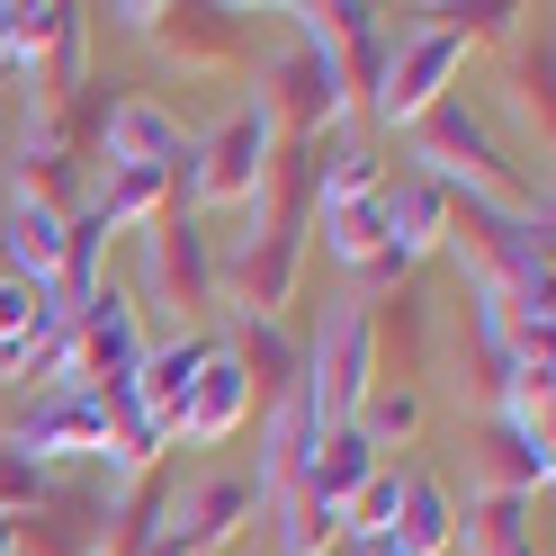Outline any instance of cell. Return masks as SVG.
<instances>
[{
    "mask_svg": "<svg viewBox=\"0 0 556 556\" xmlns=\"http://www.w3.org/2000/svg\"><path fill=\"white\" fill-rule=\"evenodd\" d=\"M413 162L404 170H422V180H440L448 198H484V206H511V216H547V198L530 189V170H520V153L503 144V126L476 109V99H440L431 117H413Z\"/></svg>",
    "mask_w": 556,
    "mask_h": 556,
    "instance_id": "1",
    "label": "cell"
},
{
    "mask_svg": "<svg viewBox=\"0 0 556 556\" xmlns=\"http://www.w3.org/2000/svg\"><path fill=\"white\" fill-rule=\"evenodd\" d=\"M520 18H530V10H422V27H404V37H395V63H387V81H377L368 117L387 126V135L413 126V117H431L440 99H458L476 46L484 37H511Z\"/></svg>",
    "mask_w": 556,
    "mask_h": 556,
    "instance_id": "2",
    "label": "cell"
},
{
    "mask_svg": "<svg viewBox=\"0 0 556 556\" xmlns=\"http://www.w3.org/2000/svg\"><path fill=\"white\" fill-rule=\"evenodd\" d=\"M288 135L269 126L261 99H242V109H225L206 135H189V153L170 162V180H180V206L189 216H216V206H242L252 216L261 206V180H269V162Z\"/></svg>",
    "mask_w": 556,
    "mask_h": 556,
    "instance_id": "3",
    "label": "cell"
},
{
    "mask_svg": "<svg viewBox=\"0 0 556 556\" xmlns=\"http://www.w3.org/2000/svg\"><path fill=\"white\" fill-rule=\"evenodd\" d=\"M448 261L467 288H494L511 305H547V216H511V206L458 198L448 206Z\"/></svg>",
    "mask_w": 556,
    "mask_h": 556,
    "instance_id": "4",
    "label": "cell"
},
{
    "mask_svg": "<svg viewBox=\"0 0 556 556\" xmlns=\"http://www.w3.org/2000/svg\"><path fill=\"white\" fill-rule=\"evenodd\" d=\"M135 242H144V278H135L144 324L162 315L170 332H198L206 315H225V305H216V233H206V216L170 206V216H153Z\"/></svg>",
    "mask_w": 556,
    "mask_h": 556,
    "instance_id": "5",
    "label": "cell"
},
{
    "mask_svg": "<svg viewBox=\"0 0 556 556\" xmlns=\"http://www.w3.org/2000/svg\"><path fill=\"white\" fill-rule=\"evenodd\" d=\"M296 404L315 413V431H341L377 395V341H368V296H332L324 332L296 351Z\"/></svg>",
    "mask_w": 556,
    "mask_h": 556,
    "instance_id": "6",
    "label": "cell"
},
{
    "mask_svg": "<svg viewBox=\"0 0 556 556\" xmlns=\"http://www.w3.org/2000/svg\"><path fill=\"white\" fill-rule=\"evenodd\" d=\"M144 351H153V324H144V305H135V288L126 278H99L73 305V387L81 395H117V387H135Z\"/></svg>",
    "mask_w": 556,
    "mask_h": 556,
    "instance_id": "7",
    "label": "cell"
},
{
    "mask_svg": "<svg viewBox=\"0 0 556 556\" xmlns=\"http://www.w3.org/2000/svg\"><path fill=\"white\" fill-rule=\"evenodd\" d=\"M261 109H269V126L288 135V144H324V135H341L351 126V90H341V73H332V54L315 46V37H296L288 54L261 73Z\"/></svg>",
    "mask_w": 556,
    "mask_h": 556,
    "instance_id": "8",
    "label": "cell"
},
{
    "mask_svg": "<svg viewBox=\"0 0 556 556\" xmlns=\"http://www.w3.org/2000/svg\"><path fill=\"white\" fill-rule=\"evenodd\" d=\"M10 448H27L46 476H99V448H109V413H99V395L81 387H54L18 413L10 431H0Z\"/></svg>",
    "mask_w": 556,
    "mask_h": 556,
    "instance_id": "9",
    "label": "cell"
},
{
    "mask_svg": "<svg viewBox=\"0 0 556 556\" xmlns=\"http://www.w3.org/2000/svg\"><path fill=\"white\" fill-rule=\"evenodd\" d=\"M296 18V37H315L332 54V73L341 90H351V109H368L377 81H387V63H395V27L387 10H368V0H332V10H288Z\"/></svg>",
    "mask_w": 556,
    "mask_h": 556,
    "instance_id": "10",
    "label": "cell"
},
{
    "mask_svg": "<svg viewBox=\"0 0 556 556\" xmlns=\"http://www.w3.org/2000/svg\"><path fill=\"white\" fill-rule=\"evenodd\" d=\"M153 46L180 63L189 81H233V73H252V10H162L153 18Z\"/></svg>",
    "mask_w": 556,
    "mask_h": 556,
    "instance_id": "11",
    "label": "cell"
},
{
    "mask_svg": "<svg viewBox=\"0 0 556 556\" xmlns=\"http://www.w3.org/2000/svg\"><path fill=\"white\" fill-rule=\"evenodd\" d=\"M180 153H189L180 109H162L153 90H117L109 81V99H99V162L109 170H170Z\"/></svg>",
    "mask_w": 556,
    "mask_h": 556,
    "instance_id": "12",
    "label": "cell"
},
{
    "mask_svg": "<svg viewBox=\"0 0 556 556\" xmlns=\"http://www.w3.org/2000/svg\"><path fill=\"white\" fill-rule=\"evenodd\" d=\"M252 520H261L252 476H198V484H180L153 556H216V547H233L242 530H252Z\"/></svg>",
    "mask_w": 556,
    "mask_h": 556,
    "instance_id": "13",
    "label": "cell"
},
{
    "mask_svg": "<svg viewBox=\"0 0 556 556\" xmlns=\"http://www.w3.org/2000/svg\"><path fill=\"white\" fill-rule=\"evenodd\" d=\"M90 153L63 135V117H27L18 135V162H10V206H54V216H73L90 198Z\"/></svg>",
    "mask_w": 556,
    "mask_h": 556,
    "instance_id": "14",
    "label": "cell"
},
{
    "mask_svg": "<svg viewBox=\"0 0 556 556\" xmlns=\"http://www.w3.org/2000/svg\"><path fill=\"white\" fill-rule=\"evenodd\" d=\"M109 494H117V484H99V476H54L46 503L18 520V556H99Z\"/></svg>",
    "mask_w": 556,
    "mask_h": 556,
    "instance_id": "15",
    "label": "cell"
},
{
    "mask_svg": "<svg viewBox=\"0 0 556 556\" xmlns=\"http://www.w3.org/2000/svg\"><path fill=\"white\" fill-rule=\"evenodd\" d=\"M368 341H377V387H422L431 377V296L422 288H395V296H368Z\"/></svg>",
    "mask_w": 556,
    "mask_h": 556,
    "instance_id": "16",
    "label": "cell"
},
{
    "mask_svg": "<svg viewBox=\"0 0 556 556\" xmlns=\"http://www.w3.org/2000/svg\"><path fill=\"white\" fill-rule=\"evenodd\" d=\"M242 422H252V387H242V368L225 341H206V359L189 377V404H180V440L189 448H225Z\"/></svg>",
    "mask_w": 556,
    "mask_h": 556,
    "instance_id": "17",
    "label": "cell"
},
{
    "mask_svg": "<svg viewBox=\"0 0 556 556\" xmlns=\"http://www.w3.org/2000/svg\"><path fill=\"white\" fill-rule=\"evenodd\" d=\"M198 359H206V332H153V351H144V368H135V413L162 431V440H180V404H189V377H198Z\"/></svg>",
    "mask_w": 556,
    "mask_h": 556,
    "instance_id": "18",
    "label": "cell"
},
{
    "mask_svg": "<svg viewBox=\"0 0 556 556\" xmlns=\"http://www.w3.org/2000/svg\"><path fill=\"white\" fill-rule=\"evenodd\" d=\"M387 539H395L404 556H448V547H458V484L431 476V467H404Z\"/></svg>",
    "mask_w": 556,
    "mask_h": 556,
    "instance_id": "19",
    "label": "cell"
},
{
    "mask_svg": "<svg viewBox=\"0 0 556 556\" xmlns=\"http://www.w3.org/2000/svg\"><path fill=\"white\" fill-rule=\"evenodd\" d=\"M377 206H387L395 261H404V269H422V261L440 252V242H448V206H458V198H448L440 180H422V170H395V180L377 189Z\"/></svg>",
    "mask_w": 556,
    "mask_h": 556,
    "instance_id": "20",
    "label": "cell"
},
{
    "mask_svg": "<svg viewBox=\"0 0 556 556\" xmlns=\"http://www.w3.org/2000/svg\"><path fill=\"white\" fill-rule=\"evenodd\" d=\"M556 484V440L511 422V413H484V494H547Z\"/></svg>",
    "mask_w": 556,
    "mask_h": 556,
    "instance_id": "21",
    "label": "cell"
},
{
    "mask_svg": "<svg viewBox=\"0 0 556 556\" xmlns=\"http://www.w3.org/2000/svg\"><path fill=\"white\" fill-rule=\"evenodd\" d=\"M377 467H387V458H377V448H368V440H359L351 422H341V431H324L315 448H305V467H296V484H288V494L324 503V511L341 520V503H351V494H359V484H368Z\"/></svg>",
    "mask_w": 556,
    "mask_h": 556,
    "instance_id": "22",
    "label": "cell"
},
{
    "mask_svg": "<svg viewBox=\"0 0 556 556\" xmlns=\"http://www.w3.org/2000/svg\"><path fill=\"white\" fill-rule=\"evenodd\" d=\"M225 351H233V368H242V387H252V422L296 395V368H305V359H296V341L278 332V324H233Z\"/></svg>",
    "mask_w": 556,
    "mask_h": 556,
    "instance_id": "23",
    "label": "cell"
},
{
    "mask_svg": "<svg viewBox=\"0 0 556 556\" xmlns=\"http://www.w3.org/2000/svg\"><path fill=\"white\" fill-rule=\"evenodd\" d=\"M458 547L467 556H539V503L530 494H476V503H458Z\"/></svg>",
    "mask_w": 556,
    "mask_h": 556,
    "instance_id": "24",
    "label": "cell"
},
{
    "mask_svg": "<svg viewBox=\"0 0 556 556\" xmlns=\"http://www.w3.org/2000/svg\"><path fill=\"white\" fill-rule=\"evenodd\" d=\"M305 153H315V216H324V206H359V198L387 189V162H377V144H368V135H351V126L324 135V144H305Z\"/></svg>",
    "mask_w": 556,
    "mask_h": 556,
    "instance_id": "25",
    "label": "cell"
},
{
    "mask_svg": "<svg viewBox=\"0 0 556 556\" xmlns=\"http://www.w3.org/2000/svg\"><path fill=\"white\" fill-rule=\"evenodd\" d=\"M422 413H431L422 387H377V395L351 413V431L377 448V458H387V448H413V440H422Z\"/></svg>",
    "mask_w": 556,
    "mask_h": 556,
    "instance_id": "26",
    "label": "cell"
},
{
    "mask_svg": "<svg viewBox=\"0 0 556 556\" xmlns=\"http://www.w3.org/2000/svg\"><path fill=\"white\" fill-rule=\"evenodd\" d=\"M511 99H520V117H530L539 153H547V27H530V18L511 27Z\"/></svg>",
    "mask_w": 556,
    "mask_h": 556,
    "instance_id": "27",
    "label": "cell"
},
{
    "mask_svg": "<svg viewBox=\"0 0 556 556\" xmlns=\"http://www.w3.org/2000/svg\"><path fill=\"white\" fill-rule=\"evenodd\" d=\"M46 484H54V476L27 458V448H10V440H0V520H27V511L46 503Z\"/></svg>",
    "mask_w": 556,
    "mask_h": 556,
    "instance_id": "28",
    "label": "cell"
},
{
    "mask_svg": "<svg viewBox=\"0 0 556 556\" xmlns=\"http://www.w3.org/2000/svg\"><path fill=\"white\" fill-rule=\"evenodd\" d=\"M37 305H46V288H27V278H0V341H18L27 324H37Z\"/></svg>",
    "mask_w": 556,
    "mask_h": 556,
    "instance_id": "29",
    "label": "cell"
},
{
    "mask_svg": "<svg viewBox=\"0 0 556 556\" xmlns=\"http://www.w3.org/2000/svg\"><path fill=\"white\" fill-rule=\"evenodd\" d=\"M341 556H404L395 539H341Z\"/></svg>",
    "mask_w": 556,
    "mask_h": 556,
    "instance_id": "30",
    "label": "cell"
},
{
    "mask_svg": "<svg viewBox=\"0 0 556 556\" xmlns=\"http://www.w3.org/2000/svg\"><path fill=\"white\" fill-rule=\"evenodd\" d=\"M0 556H18V520H0Z\"/></svg>",
    "mask_w": 556,
    "mask_h": 556,
    "instance_id": "31",
    "label": "cell"
},
{
    "mask_svg": "<svg viewBox=\"0 0 556 556\" xmlns=\"http://www.w3.org/2000/svg\"><path fill=\"white\" fill-rule=\"evenodd\" d=\"M0 18H10V0H0Z\"/></svg>",
    "mask_w": 556,
    "mask_h": 556,
    "instance_id": "32",
    "label": "cell"
},
{
    "mask_svg": "<svg viewBox=\"0 0 556 556\" xmlns=\"http://www.w3.org/2000/svg\"><path fill=\"white\" fill-rule=\"evenodd\" d=\"M448 556H467V547H448Z\"/></svg>",
    "mask_w": 556,
    "mask_h": 556,
    "instance_id": "33",
    "label": "cell"
},
{
    "mask_svg": "<svg viewBox=\"0 0 556 556\" xmlns=\"http://www.w3.org/2000/svg\"><path fill=\"white\" fill-rule=\"evenodd\" d=\"M0 278H10V269H0Z\"/></svg>",
    "mask_w": 556,
    "mask_h": 556,
    "instance_id": "34",
    "label": "cell"
}]
</instances>
